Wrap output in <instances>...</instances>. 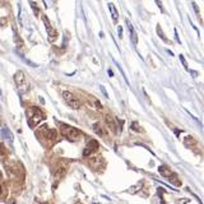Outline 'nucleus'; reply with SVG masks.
Returning a JSON list of instances; mask_svg holds the SVG:
<instances>
[{
	"label": "nucleus",
	"instance_id": "12",
	"mask_svg": "<svg viewBox=\"0 0 204 204\" xmlns=\"http://www.w3.org/2000/svg\"><path fill=\"white\" fill-rule=\"evenodd\" d=\"M42 18H44V22H45V26H46V28H47V32H49V35L51 36V33H53V27H51L50 26V22H49V18H47L46 16H44V17H42Z\"/></svg>",
	"mask_w": 204,
	"mask_h": 204
},
{
	"label": "nucleus",
	"instance_id": "3",
	"mask_svg": "<svg viewBox=\"0 0 204 204\" xmlns=\"http://www.w3.org/2000/svg\"><path fill=\"white\" fill-rule=\"evenodd\" d=\"M63 98H64V101L68 103V106H70L72 108H74V110H78V108H80V102H79V99H77L74 97V94L72 93V92H69V91H64L63 93Z\"/></svg>",
	"mask_w": 204,
	"mask_h": 204
},
{
	"label": "nucleus",
	"instance_id": "22",
	"mask_svg": "<svg viewBox=\"0 0 204 204\" xmlns=\"http://www.w3.org/2000/svg\"><path fill=\"white\" fill-rule=\"evenodd\" d=\"M107 72H108V75H110V77H113V72H112V70H111V69H108V70H107Z\"/></svg>",
	"mask_w": 204,
	"mask_h": 204
},
{
	"label": "nucleus",
	"instance_id": "19",
	"mask_svg": "<svg viewBox=\"0 0 204 204\" xmlns=\"http://www.w3.org/2000/svg\"><path fill=\"white\" fill-rule=\"evenodd\" d=\"M180 60H181V63H182V65L185 66V68L189 69V68H188V64H186V60L184 59V56H182V55H180Z\"/></svg>",
	"mask_w": 204,
	"mask_h": 204
},
{
	"label": "nucleus",
	"instance_id": "6",
	"mask_svg": "<svg viewBox=\"0 0 204 204\" xmlns=\"http://www.w3.org/2000/svg\"><path fill=\"white\" fill-rule=\"evenodd\" d=\"M14 80H16V83H17V86L18 87H21V86H23L24 84V74H23V72H21V70H18V72L14 74Z\"/></svg>",
	"mask_w": 204,
	"mask_h": 204
},
{
	"label": "nucleus",
	"instance_id": "8",
	"mask_svg": "<svg viewBox=\"0 0 204 204\" xmlns=\"http://www.w3.org/2000/svg\"><path fill=\"white\" fill-rule=\"evenodd\" d=\"M89 165H91V167H93L94 170H97L98 166H102V158L101 157H92L89 159Z\"/></svg>",
	"mask_w": 204,
	"mask_h": 204
},
{
	"label": "nucleus",
	"instance_id": "10",
	"mask_svg": "<svg viewBox=\"0 0 204 204\" xmlns=\"http://www.w3.org/2000/svg\"><path fill=\"white\" fill-rule=\"evenodd\" d=\"M0 135H1L4 139H7L8 142H10V143L13 142V134L8 130V128H3L1 131H0Z\"/></svg>",
	"mask_w": 204,
	"mask_h": 204
},
{
	"label": "nucleus",
	"instance_id": "23",
	"mask_svg": "<svg viewBox=\"0 0 204 204\" xmlns=\"http://www.w3.org/2000/svg\"><path fill=\"white\" fill-rule=\"evenodd\" d=\"M191 75H193V77H197L198 73H197V72H194V70H193V72H191Z\"/></svg>",
	"mask_w": 204,
	"mask_h": 204
},
{
	"label": "nucleus",
	"instance_id": "9",
	"mask_svg": "<svg viewBox=\"0 0 204 204\" xmlns=\"http://www.w3.org/2000/svg\"><path fill=\"white\" fill-rule=\"evenodd\" d=\"M108 9H110V12H111V18H112L113 23H117V19H119V13H117V10L115 9V5H113L112 3H108Z\"/></svg>",
	"mask_w": 204,
	"mask_h": 204
},
{
	"label": "nucleus",
	"instance_id": "7",
	"mask_svg": "<svg viewBox=\"0 0 204 204\" xmlns=\"http://www.w3.org/2000/svg\"><path fill=\"white\" fill-rule=\"evenodd\" d=\"M158 171H159V174L162 175L163 177H171V176H175V175H172V171L167 167V166H163V165L159 166Z\"/></svg>",
	"mask_w": 204,
	"mask_h": 204
},
{
	"label": "nucleus",
	"instance_id": "1",
	"mask_svg": "<svg viewBox=\"0 0 204 204\" xmlns=\"http://www.w3.org/2000/svg\"><path fill=\"white\" fill-rule=\"evenodd\" d=\"M27 117H28V126H30V128H36L41 121L45 120L46 116H45V113L42 112L39 107L33 106V107H31L30 110H28Z\"/></svg>",
	"mask_w": 204,
	"mask_h": 204
},
{
	"label": "nucleus",
	"instance_id": "5",
	"mask_svg": "<svg viewBox=\"0 0 204 204\" xmlns=\"http://www.w3.org/2000/svg\"><path fill=\"white\" fill-rule=\"evenodd\" d=\"M39 134H41L42 136H44V138L49 139V140H53V139L56 138V131L54 129H50V128L47 126V125H42L40 128Z\"/></svg>",
	"mask_w": 204,
	"mask_h": 204
},
{
	"label": "nucleus",
	"instance_id": "4",
	"mask_svg": "<svg viewBox=\"0 0 204 204\" xmlns=\"http://www.w3.org/2000/svg\"><path fill=\"white\" fill-rule=\"evenodd\" d=\"M98 147H99V144H98L97 140H94V139L89 140L87 143V145H86V148H84V151H83V156L84 157H89V156H92L94 152L98 149Z\"/></svg>",
	"mask_w": 204,
	"mask_h": 204
},
{
	"label": "nucleus",
	"instance_id": "15",
	"mask_svg": "<svg viewBox=\"0 0 204 204\" xmlns=\"http://www.w3.org/2000/svg\"><path fill=\"white\" fill-rule=\"evenodd\" d=\"M30 5L33 8V13H35V16H36V17H39V8H37L36 3H35V1H32V0H30Z\"/></svg>",
	"mask_w": 204,
	"mask_h": 204
},
{
	"label": "nucleus",
	"instance_id": "11",
	"mask_svg": "<svg viewBox=\"0 0 204 204\" xmlns=\"http://www.w3.org/2000/svg\"><path fill=\"white\" fill-rule=\"evenodd\" d=\"M106 122H107V125H108V128H110V129H112L113 131L116 130V121L113 120V119L110 115L106 116Z\"/></svg>",
	"mask_w": 204,
	"mask_h": 204
},
{
	"label": "nucleus",
	"instance_id": "2",
	"mask_svg": "<svg viewBox=\"0 0 204 204\" xmlns=\"http://www.w3.org/2000/svg\"><path fill=\"white\" fill-rule=\"evenodd\" d=\"M60 130H61V134H63L69 142H78L80 139V136H82L80 131L77 129V128L66 125V124H61Z\"/></svg>",
	"mask_w": 204,
	"mask_h": 204
},
{
	"label": "nucleus",
	"instance_id": "24",
	"mask_svg": "<svg viewBox=\"0 0 204 204\" xmlns=\"http://www.w3.org/2000/svg\"><path fill=\"white\" fill-rule=\"evenodd\" d=\"M0 194H1V186H0Z\"/></svg>",
	"mask_w": 204,
	"mask_h": 204
},
{
	"label": "nucleus",
	"instance_id": "18",
	"mask_svg": "<svg viewBox=\"0 0 204 204\" xmlns=\"http://www.w3.org/2000/svg\"><path fill=\"white\" fill-rule=\"evenodd\" d=\"M122 26H119L117 27V33H119V39H122Z\"/></svg>",
	"mask_w": 204,
	"mask_h": 204
},
{
	"label": "nucleus",
	"instance_id": "17",
	"mask_svg": "<svg viewBox=\"0 0 204 204\" xmlns=\"http://www.w3.org/2000/svg\"><path fill=\"white\" fill-rule=\"evenodd\" d=\"M99 89H101V92L103 93V96H105L106 98H108V94H107V92H106V88H105V87H103V86H102V84H101V86H99Z\"/></svg>",
	"mask_w": 204,
	"mask_h": 204
},
{
	"label": "nucleus",
	"instance_id": "20",
	"mask_svg": "<svg viewBox=\"0 0 204 204\" xmlns=\"http://www.w3.org/2000/svg\"><path fill=\"white\" fill-rule=\"evenodd\" d=\"M5 154V148H4L3 144H0V156H4Z\"/></svg>",
	"mask_w": 204,
	"mask_h": 204
},
{
	"label": "nucleus",
	"instance_id": "21",
	"mask_svg": "<svg viewBox=\"0 0 204 204\" xmlns=\"http://www.w3.org/2000/svg\"><path fill=\"white\" fill-rule=\"evenodd\" d=\"M156 3H157V5L159 7V9H161V10H162V12H163V7H162V5H161V1H159V0H156Z\"/></svg>",
	"mask_w": 204,
	"mask_h": 204
},
{
	"label": "nucleus",
	"instance_id": "13",
	"mask_svg": "<svg viewBox=\"0 0 204 204\" xmlns=\"http://www.w3.org/2000/svg\"><path fill=\"white\" fill-rule=\"evenodd\" d=\"M93 130H94V133H97V134L98 135H105V131H103V129H102V128H101V125H99V124H94L93 125Z\"/></svg>",
	"mask_w": 204,
	"mask_h": 204
},
{
	"label": "nucleus",
	"instance_id": "14",
	"mask_svg": "<svg viewBox=\"0 0 204 204\" xmlns=\"http://www.w3.org/2000/svg\"><path fill=\"white\" fill-rule=\"evenodd\" d=\"M130 129H131V130H134V131H138V133H142V131H143V129H142V128L139 126V124H138L136 121H133V122H131Z\"/></svg>",
	"mask_w": 204,
	"mask_h": 204
},
{
	"label": "nucleus",
	"instance_id": "16",
	"mask_svg": "<svg viewBox=\"0 0 204 204\" xmlns=\"http://www.w3.org/2000/svg\"><path fill=\"white\" fill-rule=\"evenodd\" d=\"M193 7H194V9H195L197 16L199 17V19H200V13H199V8H198V5H197V3H195V1H193Z\"/></svg>",
	"mask_w": 204,
	"mask_h": 204
}]
</instances>
